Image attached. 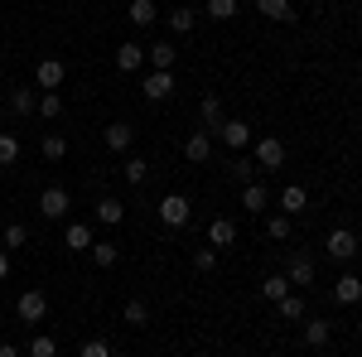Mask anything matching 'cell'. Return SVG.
<instances>
[{
	"mask_svg": "<svg viewBox=\"0 0 362 357\" xmlns=\"http://www.w3.org/2000/svg\"><path fill=\"white\" fill-rule=\"evenodd\" d=\"M189 218H194V203H189L184 193L160 198V222H165V227H174V232H179V227H189Z\"/></svg>",
	"mask_w": 362,
	"mask_h": 357,
	"instance_id": "obj_1",
	"label": "cell"
},
{
	"mask_svg": "<svg viewBox=\"0 0 362 357\" xmlns=\"http://www.w3.org/2000/svg\"><path fill=\"white\" fill-rule=\"evenodd\" d=\"M15 314L25 319L29 329H34V324H44V314H49V300H44V290H25V295L15 300Z\"/></svg>",
	"mask_w": 362,
	"mask_h": 357,
	"instance_id": "obj_2",
	"label": "cell"
},
{
	"mask_svg": "<svg viewBox=\"0 0 362 357\" xmlns=\"http://www.w3.org/2000/svg\"><path fill=\"white\" fill-rule=\"evenodd\" d=\"M251 145H256V165H261V169H271V174H276V169L285 165V140L266 136V140H251Z\"/></svg>",
	"mask_w": 362,
	"mask_h": 357,
	"instance_id": "obj_3",
	"label": "cell"
},
{
	"mask_svg": "<svg viewBox=\"0 0 362 357\" xmlns=\"http://www.w3.org/2000/svg\"><path fill=\"white\" fill-rule=\"evenodd\" d=\"M68 208H73V198H68V189H44L39 193V218H68Z\"/></svg>",
	"mask_w": 362,
	"mask_h": 357,
	"instance_id": "obj_4",
	"label": "cell"
},
{
	"mask_svg": "<svg viewBox=\"0 0 362 357\" xmlns=\"http://www.w3.org/2000/svg\"><path fill=\"white\" fill-rule=\"evenodd\" d=\"M329 256H334V261H353V256H358V237H353L348 227L329 232Z\"/></svg>",
	"mask_w": 362,
	"mask_h": 357,
	"instance_id": "obj_5",
	"label": "cell"
},
{
	"mask_svg": "<svg viewBox=\"0 0 362 357\" xmlns=\"http://www.w3.org/2000/svg\"><path fill=\"white\" fill-rule=\"evenodd\" d=\"M102 140H107V150H112V155H126V150H131V140H136V131H131L126 121H112V126L102 131Z\"/></svg>",
	"mask_w": 362,
	"mask_h": 357,
	"instance_id": "obj_6",
	"label": "cell"
},
{
	"mask_svg": "<svg viewBox=\"0 0 362 357\" xmlns=\"http://www.w3.org/2000/svg\"><path fill=\"white\" fill-rule=\"evenodd\" d=\"M218 140H223L227 150H247V145H251V126H247V121H223Z\"/></svg>",
	"mask_w": 362,
	"mask_h": 357,
	"instance_id": "obj_7",
	"label": "cell"
},
{
	"mask_svg": "<svg viewBox=\"0 0 362 357\" xmlns=\"http://www.w3.org/2000/svg\"><path fill=\"white\" fill-rule=\"evenodd\" d=\"M208 155H213V136H208V131H194V136L184 140V160H189V165H203Z\"/></svg>",
	"mask_w": 362,
	"mask_h": 357,
	"instance_id": "obj_8",
	"label": "cell"
},
{
	"mask_svg": "<svg viewBox=\"0 0 362 357\" xmlns=\"http://www.w3.org/2000/svg\"><path fill=\"white\" fill-rule=\"evenodd\" d=\"M208 242H213L218 251L232 247V242H237V222H232V218H213V222H208Z\"/></svg>",
	"mask_w": 362,
	"mask_h": 357,
	"instance_id": "obj_9",
	"label": "cell"
},
{
	"mask_svg": "<svg viewBox=\"0 0 362 357\" xmlns=\"http://www.w3.org/2000/svg\"><path fill=\"white\" fill-rule=\"evenodd\" d=\"M198 107H203V131H208V136H218V131H223V97H213V92H208Z\"/></svg>",
	"mask_w": 362,
	"mask_h": 357,
	"instance_id": "obj_10",
	"label": "cell"
},
{
	"mask_svg": "<svg viewBox=\"0 0 362 357\" xmlns=\"http://www.w3.org/2000/svg\"><path fill=\"white\" fill-rule=\"evenodd\" d=\"M63 73H68V68H63L58 58H44V63H39V92H58V87H63Z\"/></svg>",
	"mask_w": 362,
	"mask_h": 357,
	"instance_id": "obj_11",
	"label": "cell"
},
{
	"mask_svg": "<svg viewBox=\"0 0 362 357\" xmlns=\"http://www.w3.org/2000/svg\"><path fill=\"white\" fill-rule=\"evenodd\" d=\"M280 208H285V218H295V213H305V208H309V189H300V184H290V189H280Z\"/></svg>",
	"mask_w": 362,
	"mask_h": 357,
	"instance_id": "obj_12",
	"label": "cell"
},
{
	"mask_svg": "<svg viewBox=\"0 0 362 357\" xmlns=\"http://www.w3.org/2000/svg\"><path fill=\"white\" fill-rule=\"evenodd\" d=\"M169 92H174V78H169V73H160V68H155V73H150V78H145V97H150V102H165Z\"/></svg>",
	"mask_w": 362,
	"mask_h": 357,
	"instance_id": "obj_13",
	"label": "cell"
},
{
	"mask_svg": "<svg viewBox=\"0 0 362 357\" xmlns=\"http://www.w3.org/2000/svg\"><path fill=\"white\" fill-rule=\"evenodd\" d=\"M242 208H247V213H266V208H271V189H266V184H247Z\"/></svg>",
	"mask_w": 362,
	"mask_h": 357,
	"instance_id": "obj_14",
	"label": "cell"
},
{
	"mask_svg": "<svg viewBox=\"0 0 362 357\" xmlns=\"http://www.w3.org/2000/svg\"><path fill=\"white\" fill-rule=\"evenodd\" d=\"M63 242H68V251H92V227L87 222H68Z\"/></svg>",
	"mask_w": 362,
	"mask_h": 357,
	"instance_id": "obj_15",
	"label": "cell"
},
{
	"mask_svg": "<svg viewBox=\"0 0 362 357\" xmlns=\"http://www.w3.org/2000/svg\"><path fill=\"white\" fill-rule=\"evenodd\" d=\"M97 222L121 227V222H126V203H121V198H102V203H97Z\"/></svg>",
	"mask_w": 362,
	"mask_h": 357,
	"instance_id": "obj_16",
	"label": "cell"
},
{
	"mask_svg": "<svg viewBox=\"0 0 362 357\" xmlns=\"http://www.w3.org/2000/svg\"><path fill=\"white\" fill-rule=\"evenodd\" d=\"M334 300L338 304H358L362 300V275H343V280L334 285Z\"/></svg>",
	"mask_w": 362,
	"mask_h": 357,
	"instance_id": "obj_17",
	"label": "cell"
},
{
	"mask_svg": "<svg viewBox=\"0 0 362 357\" xmlns=\"http://www.w3.org/2000/svg\"><path fill=\"white\" fill-rule=\"evenodd\" d=\"M329 338H334V324H329V319H309L305 324V343L309 348H324Z\"/></svg>",
	"mask_w": 362,
	"mask_h": 357,
	"instance_id": "obj_18",
	"label": "cell"
},
{
	"mask_svg": "<svg viewBox=\"0 0 362 357\" xmlns=\"http://www.w3.org/2000/svg\"><path fill=\"white\" fill-rule=\"evenodd\" d=\"M140 63H145V49H140V44H121V49H116V68H121V73H136Z\"/></svg>",
	"mask_w": 362,
	"mask_h": 357,
	"instance_id": "obj_19",
	"label": "cell"
},
{
	"mask_svg": "<svg viewBox=\"0 0 362 357\" xmlns=\"http://www.w3.org/2000/svg\"><path fill=\"white\" fill-rule=\"evenodd\" d=\"M10 111H15V116H34V111H39V92H29V87L10 92Z\"/></svg>",
	"mask_w": 362,
	"mask_h": 357,
	"instance_id": "obj_20",
	"label": "cell"
},
{
	"mask_svg": "<svg viewBox=\"0 0 362 357\" xmlns=\"http://www.w3.org/2000/svg\"><path fill=\"white\" fill-rule=\"evenodd\" d=\"M285 280H290V285H314V261H309V256H295L290 271H285Z\"/></svg>",
	"mask_w": 362,
	"mask_h": 357,
	"instance_id": "obj_21",
	"label": "cell"
},
{
	"mask_svg": "<svg viewBox=\"0 0 362 357\" xmlns=\"http://www.w3.org/2000/svg\"><path fill=\"white\" fill-rule=\"evenodd\" d=\"M150 63H155V68H160V73H169V68H174V44H169V39H155V44H150Z\"/></svg>",
	"mask_w": 362,
	"mask_h": 357,
	"instance_id": "obj_22",
	"label": "cell"
},
{
	"mask_svg": "<svg viewBox=\"0 0 362 357\" xmlns=\"http://www.w3.org/2000/svg\"><path fill=\"white\" fill-rule=\"evenodd\" d=\"M256 10L266 15V20H276V25H285L295 10H290V0H256Z\"/></svg>",
	"mask_w": 362,
	"mask_h": 357,
	"instance_id": "obj_23",
	"label": "cell"
},
{
	"mask_svg": "<svg viewBox=\"0 0 362 357\" xmlns=\"http://www.w3.org/2000/svg\"><path fill=\"white\" fill-rule=\"evenodd\" d=\"M92 261H97L102 271H112L116 261H121V251H116V242H92Z\"/></svg>",
	"mask_w": 362,
	"mask_h": 357,
	"instance_id": "obj_24",
	"label": "cell"
},
{
	"mask_svg": "<svg viewBox=\"0 0 362 357\" xmlns=\"http://www.w3.org/2000/svg\"><path fill=\"white\" fill-rule=\"evenodd\" d=\"M155 20H160L155 0H131V25H155Z\"/></svg>",
	"mask_w": 362,
	"mask_h": 357,
	"instance_id": "obj_25",
	"label": "cell"
},
{
	"mask_svg": "<svg viewBox=\"0 0 362 357\" xmlns=\"http://www.w3.org/2000/svg\"><path fill=\"white\" fill-rule=\"evenodd\" d=\"M0 232H5V251H20L29 242V227H25V222H5Z\"/></svg>",
	"mask_w": 362,
	"mask_h": 357,
	"instance_id": "obj_26",
	"label": "cell"
},
{
	"mask_svg": "<svg viewBox=\"0 0 362 357\" xmlns=\"http://www.w3.org/2000/svg\"><path fill=\"white\" fill-rule=\"evenodd\" d=\"M126 324H131V329H145V324H150V304L145 300H126Z\"/></svg>",
	"mask_w": 362,
	"mask_h": 357,
	"instance_id": "obj_27",
	"label": "cell"
},
{
	"mask_svg": "<svg viewBox=\"0 0 362 357\" xmlns=\"http://www.w3.org/2000/svg\"><path fill=\"white\" fill-rule=\"evenodd\" d=\"M194 10H189V5H179V10H174V15H169V29H174V34H194Z\"/></svg>",
	"mask_w": 362,
	"mask_h": 357,
	"instance_id": "obj_28",
	"label": "cell"
},
{
	"mask_svg": "<svg viewBox=\"0 0 362 357\" xmlns=\"http://www.w3.org/2000/svg\"><path fill=\"white\" fill-rule=\"evenodd\" d=\"M280 319H305V295H285V300H276Z\"/></svg>",
	"mask_w": 362,
	"mask_h": 357,
	"instance_id": "obj_29",
	"label": "cell"
},
{
	"mask_svg": "<svg viewBox=\"0 0 362 357\" xmlns=\"http://www.w3.org/2000/svg\"><path fill=\"white\" fill-rule=\"evenodd\" d=\"M29 357H58V343L49 333H34V338H29Z\"/></svg>",
	"mask_w": 362,
	"mask_h": 357,
	"instance_id": "obj_30",
	"label": "cell"
},
{
	"mask_svg": "<svg viewBox=\"0 0 362 357\" xmlns=\"http://www.w3.org/2000/svg\"><path fill=\"white\" fill-rule=\"evenodd\" d=\"M39 150H44V160H54V165H58V160L68 155V140H63V136H44V140H39Z\"/></svg>",
	"mask_w": 362,
	"mask_h": 357,
	"instance_id": "obj_31",
	"label": "cell"
},
{
	"mask_svg": "<svg viewBox=\"0 0 362 357\" xmlns=\"http://www.w3.org/2000/svg\"><path fill=\"white\" fill-rule=\"evenodd\" d=\"M290 232H295L290 218H266V237H271V242H290Z\"/></svg>",
	"mask_w": 362,
	"mask_h": 357,
	"instance_id": "obj_32",
	"label": "cell"
},
{
	"mask_svg": "<svg viewBox=\"0 0 362 357\" xmlns=\"http://www.w3.org/2000/svg\"><path fill=\"white\" fill-rule=\"evenodd\" d=\"M261 295H266V300H285V295H290V280H285V275H266Z\"/></svg>",
	"mask_w": 362,
	"mask_h": 357,
	"instance_id": "obj_33",
	"label": "cell"
},
{
	"mask_svg": "<svg viewBox=\"0 0 362 357\" xmlns=\"http://www.w3.org/2000/svg\"><path fill=\"white\" fill-rule=\"evenodd\" d=\"M20 160V136H0V169H10Z\"/></svg>",
	"mask_w": 362,
	"mask_h": 357,
	"instance_id": "obj_34",
	"label": "cell"
},
{
	"mask_svg": "<svg viewBox=\"0 0 362 357\" xmlns=\"http://www.w3.org/2000/svg\"><path fill=\"white\" fill-rule=\"evenodd\" d=\"M39 116H49V121L63 116V97L58 92H39Z\"/></svg>",
	"mask_w": 362,
	"mask_h": 357,
	"instance_id": "obj_35",
	"label": "cell"
},
{
	"mask_svg": "<svg viewBox=\"0 0 362 357\" xmlns=\"http://www.w3.org/2000/svg\"><path fill=\"white\" fill-rule=\"evenodd\" d=\"M145 179H150V165H145L140 155H131V160H126V184H145Z\"/></svg>",
	"mask_w": 362,
	"mask_h": 357,
	"instance_id": "obj_36",
	"label": "cell"
},
{
	"mask_svg": "<svg viewBox=\"0 0 362 357\" xmlns=\"http://www.w3.org/2000/svg\"><path fill=\"white\" fill-rule=\"evenodd\" d=\"M208 15L213 20H237V0H208Z\"/></svg>",
	"mask_w": 362,
	"mask_h": 357,
	"instance_id": "obj_37",
	"label": "cell"
},
{
	"mask_svg": "<svg viewBox=\"0 0 362 357\" xmlns=\"http://www.w3.org/2000/svg\"><path fill=\"white\" fill-rule=\"evenodd\" d=\"M213 266H218V247H203V251H194V271H213Z\"/></svg>",
	"mask_w": 362,
	"mask_h": 357,
	"instance_id": "obj_38",
	"label": "cell"
},
{
	"mask_svg": "<svg viewBox=\"0 0 362 357\" xmlns=\"http://www.w3.org/2000/svg\"><path fill=\"white\" fill-rule=\"evenodd\" d=\"M78 357H112V348H107V338H87L78 348Z\"/></svg>",
	"mask_w": 362,
	"mask_h": 357,
	"instance_id": "obj_39",
	"label": "cell"
},
{
	"mask_svg": "<svg viewBox=\"0 0 362 357\" xmlns=\"http://www.w3.org/2000/svg\"><path fill=\"white\" fill-rule=\"evenodd\" d=\"M251 169H256V160H232V174L237 179H251Z\"/></svg>",
	"mask_w": 362,
	"mask_h": 357,
	"instance_id": "obj_40",
	"label": "cell"
},
{
	"mask_svg": "<svg viewBox=\"0 0 362 357\" xmlns=\"http://www.w3.org/2000/svg\"><path fill=\"white\" fill-rule=\"evenodd\" d=\"M10 275V251H0V280Z\"/></svg>",
	"mask_w": 362,
	"mask_h": 357,
	"instance_id": "obj_41",
	"label": "cell"
},
{
	"mask_svg": "<svg viewBox=\"0 0 362 357\" xmlns=\"http://www.w3.org/2000/svg\"><path fill=\"white\" fill-rule=\"evenodd\" d=\"M0 357H20V348L15 343H0Z\"/></svg>",
	"mask_w": 362,
	"mask_h": 357,
	"instance_id": "obj_42",
	"label": "cell"
},
{
	"mask_svg": "<svg viewBox=\"0 0 362 357\" xmlns=\"http://www.w3.org/2000/svg\"><path fill=\"white\" fill-rule=\"evenodd\" d=\"M0 227H5V218H0Z\"/></svg>",
	"mask_w": 362,
	"mask_h": 357,
	"instance_id": "obj_43",
	"label": "cell"
},
{
	"mask_svg": "<svg viewBox=\"0 0 362 357\" xmlns=\"http://www.w3.org/2000/svg\"><path fill=\"white\" fill-rule=\"evenodd\" d=\"M358 73H362V63H358Z\"/></svg>",
	"mask_w": 362,
	"mask_h": 357,
	"instance_id": "obj_44",
	"label": "cell"
}]
</instances>
